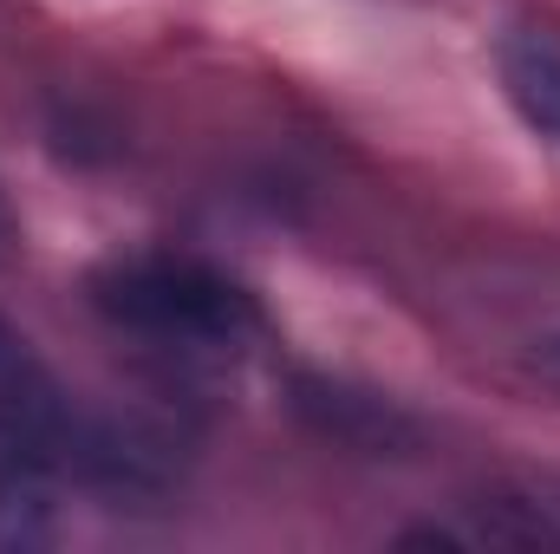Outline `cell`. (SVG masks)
<instances>
[{"mask_svg": "<svg viewBox=\"0 0 560 554\" xmlns=\"http://www.w3.org/2000/svg\"><path fill=\"white\" fill-rule=\"evenodd\" d=\"M495 79L509 92V105L522 112V125L535 138L560 143V39L541 26H515L495 46Z\"/></svg>", "mask_w": 560, "mask_h": 554, "instance_id": "cell-3", "label": "cell"}, {"mask_svg": "<svg viewBox=\"0 0 560 554\" xmlns=\"http://www.w3.org/2000/svg\"><path fill=\"white\" fill-rule=\"evenodd\" d=\"M7 242H13V209H7V189H0V255H7Z\"/></svg>", "mask_w": 560, "mask_h": 554, "instance_id": "cell-5", "label": "cell"}, {"mask_svg": "<svg viewBox=\"0 0 560 554\" xmlns=\"http://www.w3.org/2000/svg\"><path fill=\"white\" fill-rule=\"evenodd\" d=\"M85 293L112 326L163 339V346H189V353H229L261 333V300L242 280L176 249L112 255L92 268Z\"/></svg>", "mask_w": 560, "mask_h": 554, "instance_id": "cell-2", "label": "cell"}, {"mask_svg": "<svg viewBox=\"0 0 560 554\" xmlns=\"http://www.w3.org/2000/svg\"><path fill=\"white\" fill-rule=\"evenodd\" d=\"M535 372H541V379H555V385H560V333H548V339H535Z\"/></svg>", "mask_w": 560, "mask_h": 554, "instance_id": "cell-4", "label": "cell"}, {"mask_svg": "<svg viewBox=\"0 0 560 554\" xmlns=\"http://www.w3.org/2000/svg\"><path fill=\"white\" fill-rule=\"evenodd\" d=\"M0 463L52 476V483L72 476L92 489L150 483L143 450H131V437H118L105 417L85 412L13 320H0Z\"/></svg>", "mask_w": 560, "mask_h": 554, "instance_id": "cell-1", "label": "cell"}]
</instances>
